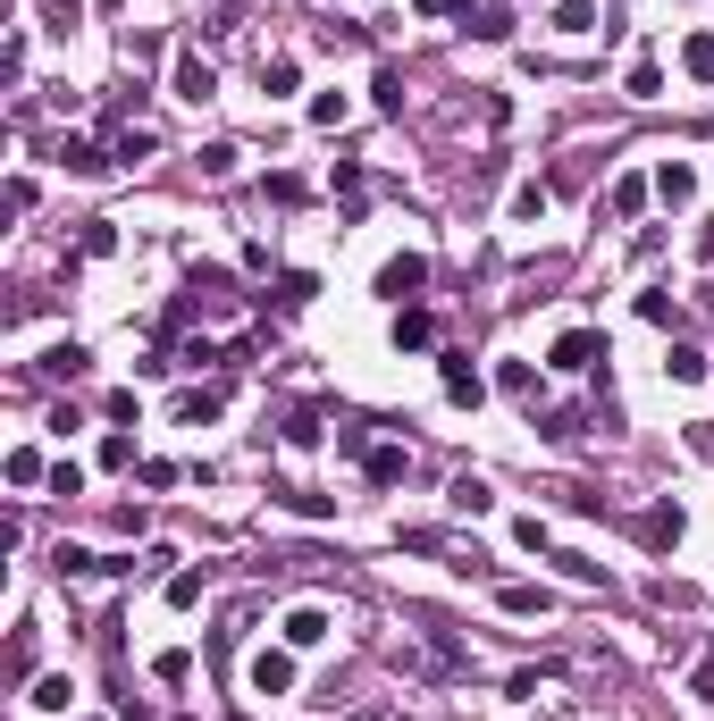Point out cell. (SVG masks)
I'll return each mask as SVG.
<instances>
[{
  "label": "cell",
  "instance_id": "2",
  "mask_svg": "<svg viewBox=\"0 0 714 721\" xmlns=\"http://www.w3.org/2000/svg\"><path fill=\"white\" fill-rule=\"evenodd\" d=\"M437 386H446V403H462V411L487 403V377L471 370V352H446V361H437Z\"/></svg>",
  "mask_w": 714,
  "mask_h": 721
},
{
  "label": "cell",
  "instance_id": "48",
  "mask_svg": "<svg viewBox=\"0 0 714 721\" xmlns=\"http://www.w3.org/2000/svg\"><path fill=\"white\" fill-rule=\"evenodd\" d=\"M698 311H706V319H714V285H698Z\"/></svg>",
  "mask_w": 714,
  "mask_h": 721
},
{
  "label": "cell",
  "instance_id": "43",
  "mask_svg": "<svg viewBox=\"0 0 714 721\" xmlns=\"http://www.w3.org/2000/svg\"><path fill=\"white\" fill-rule=\"evenodd\" d=\"M110 159H152V134H143V126H127V134H118V152Z\"/></svg>",
  "mask_w": 714,
  "mask_h": 721
},
{
  "label": "cell",
  "instance_id": "3",
  "mask_svg": "<svg viewBox=\"0 0 714 721\" xmlns=\"http://www.w3.org/2000/svg\"><path fill=\"white\" fill-rule=\"evenodd\" d=\"M681 503L664 495V503H648V512H639V545H648V554H673V545H681Z\"/></svg>",
  "mask_w": 714,
  "mask_h": 721
},
{
  "label": "cell",
  "instance_id": "49",
  "mask_svg": "<svg viewBox=\"0 0 714 721\" xmlns=\"http://www.w3.org/2000/svg\"><path fill=\"white\" fill-rule=\"evenodd\" d=\"M235 721H253V713H235Z\"/></svg>",
  "mask_w": 714,
  "mask_h": 721
},
{
  "label": "cell",
  "instance_id": "14",
  "mask_svg": "<svg viewBox=\"0 0 714 721\" xmlns=\"http://www.w3.org/2000/svg\"><path fill=\"white\" fill-rule=\"evenodd\" d=\"M547 202H554V185H547V177H521V185H513V202H505V210H513V219L530 227V219H547Z\"/></svg>",
  "mask_w": 714,
  "mask_h": 721
},
{
  "label": "cell",
  "instance_id": "24",
  "mask_svg": "<svg viewBox=\"0 0 714 721\" xmlns=\"http://www.w3.org/2000/svg\"><path fill=\"white\" fill-rule=\"evenodd\" d=\"M85 361H93V352L76 345V336H67V345H51V352H42V370H51V377H85Z\"/></svg>",
  "mask_w": 714,
  "mask_h": 721
},
{
  "label": "cell",
  "instance_id": "39",
  "mask_svg": "<svg viewBox=\"0 0 714 721\" xmlns=\"http://www.w3.org/2000/svg\"><path fill=\"white\" fill-rule=\"evenodd\" d=\"M278 495H286V512H303V520H328V512H336L328 495H303V487H278Z\"/></svg>",
  "mask_w": 714,
  "mask_h": 721
},
{
  "label": "cell",
  "instance_id": "46",
  "mask_svg": "<svg viewBox=\"0 0 714 721\" xmlns=\"http://www.w3.org/2000/svg\"><path fill=\"white\" fill-rule=\"evenodd\" d=\"M689 696H698V705H714V662L698 671V680H689Z\"/></svg>",
  "mask_w": 714,
  "mask_h": 721
},
{
  "label": "cell",
  "instance_id": "8",
  "mask_svg": "<svg viewBox=\"0 0 714 721\" xmlns=\"http://www.w3.org/2000/svg\"><path fill=\"white\" fill-rule=\"evenodd\" d=\"M219 411H228V395H219V386H186V395H177V428H211Z\"/></svg>",
  "mask_w": 714,
  "mask_h": 721
},
{
  "label": "cell",
  "instance_id": "30",
  "mask_svg": "<svg viewBox=\"0 0 714 721\" xmlns=\"http://www.w3.org/2000/svg\"><path fill=\"white\" fill-rule=\"evenodd\" d=\"M42 453H34V445H17V453H9V487H42Z\"/></svg>",
  "mask_w": 714,
  "mask_h": 721
},
{
  "label": "cell",
  "instance_id": "1",
  "mask_svg": "<svg viewBox=\"0 0 714 721\" xmlns=\"http://www.w3.org/2000/svg\"><path fill=\"white\" fill-rule=\"evenodd\" d=\"M421 285H429V260H421V252H395L387 269H379V302L412 311V302H421Z\"/></svg>",
  "mask_w": 714,
  "mask_h": 721
},
{
  "label": "cell",
  "instance_id": "31",
  "mask_svg": "<svg viewBox=\"0 0 714 721\" xmlns=\"http://www.w3.org/2000/svg\"><path fill=\"white\" fill-rule=\"evenodd\" d=\"M235 159H244L235 143H202V152H194V168H202V177H235Z\"/></svg>",
  "mask_w": 714,
  "mask_h": 721
},
{
  "label": "cell",
  "instance_id": "45",
  "mask_svg": "<svg viewBox=\"0 0 714 721\" xmlns=\"http://www.w3.org/2000/svg\"><path fill=\"white\" fill-rule=\"evenodd\" d=\"M412 9H421V17H455V9L471 17V0H412Z\"/></svg>",
  "mask_w": 714,
  "mask_h": 721
},
{
  "label": "cell",
  "instance_id": "34",
  "mask_svg": "<svg viewBox=\"0 0 714 721\" xmlns=\"http://www.w3.org/2000/svg\"><path fill=\"white\" fill-rule=\"evenodd\" d=\"M202 588H211V570H177V579H168V604L186 613V604H202Z\"/></svg>",
  "mask_w": 714,
  "mask_h": 721
},
{
  "label": "cell",
  "instance_id": "42",
  "mask_svg": "<svg viewBox=\"0 0 714 721\" xmlns=\"http://www.w3.org/2000/svg\"><path fill=\"white\" fill-rule=\"evenodd\" d=\"M161 60V34H127V67H152Z\"/></svg>",
  "mask_w": 714,
  "mask_h": 721
},
{
  "label": "cell",
  "instance_id": "26",
  "mask_svg": "<svg viewBox=\"0 0 714 721\" xmlns=\"http://www.w3.org/2000/svg\"><path fill=\"white\" fill-rule=\"evenodd\" d=\"M278 437H286L294 453H311V445H320V411H286V428H278Z\"/></svg>",
  "mask_w": 714,
  "mask_h": 721
},
{
  "label": "cell",
  "instance_id": "47",
  "mask_svg": "<svg viewBox=\"0 0 714 721\" xmlns=\"http://www.w3.org/2000/svg\"><path fill=\"white\" fill-rule=\"evenodd\" d=\"M698 260H714V219H706V227H698Z\"/></svg>",
  "mask_w": 714,
  "mask_h": 721
},
{
  "label": "cell",
  "instance_id": "37",
  "mask_svg": "<svg viewBox=\"0 0 714 721\" xmlns=\"http://www.w3.org/2000/svg\"><path fill=\"white\" fill-rule=\"evenodd\" d=\"M152 680H168V688H177V680H194V655H186V646H168V655L152 662Z\"/></svg>",
  "mask_w": 714,
  "mask_h": 721
},
{
  "label": "cell",
  "instance_id": "28",
  "mask_svg": "<svg viewBox=\"0 0 714 721\" xmlns=\"http://www.w3.org/2000/svg\"><path fill=\"white\" fill-rule=\"evenodd\" d=\"M76 17H85V0H42V34H76Z\"/></svg>",
  "mask_w": 714,
  "mask_h": 721
},
{
  "label": "cell",
  "instance_id": "23",
  "mask_svg": "<svg viewBox=\"0 0 714 721\" xmlns=\"http://www.w3.org/2000/svg\"><path fill=\"white\" fill-rule=\"evenodd\" d=\"M67 696H76V688H67V671H51V680H34L26 705H34V713H67Z\"/></svg>",
  "mask_w": 714,
  "mask_h": 721
},
{
  "label": "cell",
  "instance_id": "11",
  "mask_svg": "<svg viewBox=\"0 0 714 721\" xmlns=\"http://www.w3.org/2000/svg\"><path fill=\"white\" fill-rule=\"evenodd\" d=\"M655 193H664L673 210H689V202H698V168H689V159H664V168H655Z\"/></svg>",
  "mask_w": 714,
  "mask_h": 721
},
{
  "label": "cell",
  "instance_id": "33",
  "mask_svg": "<svg viewBox=\"0 0 714 721\" xmlns=\"http://www.w3.org/2000/svg\"><path fill=\"white\" fill-rule=\"evenodd\" d=\"M101 471H135V437H127V428L101 437Z\"/></svg>",
  "mask_w": 714,
  "mask_h": 721
},
{
  "label": "cell",
  "instance_id": "5",
  "mask_svg": "<svg viewBox=\"0 0 714 721\" xmlns=\"http://www.w3.org/2000/svg\"><path fill=\"white\" fill-rule=\"evenodd\" d=\"M168 85H177V101H194V110H202V101L219 93V67L202 60V51H177V76H168Z\"/></svg>",
  "mask_w": 714,
  "mask_h": 721
},
{
  "label": "cell",
  "instance_id": "4",
  "mask_svg": "<svg viewBox=\"0 0 714 721\" xmlns=\"http://www.w3.org/2000/svg\"><path fill=\"white\" fill-rule=\"evenodd\" d=\"M253 696H294V646H260L253 655Z\"/></svg>",
  "mask_w": 714,
  "mask_h": 721
},
{
  "label": "cell",
  "instance_id": "25",
  "mask_svg": "<svg viewBox=\"0 0 714 721\" xmlns=\"http://www.w3.org/2000/svg\"><path fill=\"white\" fill-rule=\"evenodd\" d=\"M455 512H462V520H480V512H496V495H487V478H455Z\"/></svg>",
  "mask_w": 714,
  "mask_h": 721
},
{
  "label": "cell",
  "instance_id": "16",
  "mask_svg": "<svg viewBox=\"0 0 714 721\" xmlns=\"http://www.w3.org/2000/svg\"><path fill=\"white\" fill-rule=\"evenodd\" d=\"M462 26L480 34V42H513V26H521V17H513V9H471Z\"/></svg>",
  "mask_w": 714,
  "mask_h": 721
},
{
  "label": "cell",
  "instance_id": "9",
  "mask_svg": "<svg viewBox=\"0 0 714 721\" xmlns=\"http://www.w3.org/2000/svg\"><path fill=\"white\" fill-rule=\"evenodd\" d=\"M60 168H67V177H101V168H110V152H101L93 134H60Z\"/></svg>",
  "mask_w": 714,
  "mask_h": 721
},
{
  "label": "cell",
  "instance_id": "40",
  "mask_svg": "<svg viewBox=\"0 0 714 721\" xmlns=\"http://www.w3.org/2000/svg\"><path fill=\"white\" fill-rule=\"evenodd\" d=\"M639 319H648V327H673V294H664V285H655V294H639Z\"/></svg>",
  "mask_w": 714,
  "mask_h": 721
},
{
  "label": "cell",
  "instance_id": "35",
  "mask_svg": "<svg viewBox=\"0 0 714 721\" xmlns=\"http://www.w3.org/2000/svg\"><path fill=\"white\" fill-rule=\"evenodd\" d=\"M370 101L395 118V110H404V76H395V67H379V76H370Z\"/></svg>",
  "mask_w": 714,
  "mask_h": 721
},
{
  "label": "cell",
  "instance_id": "27",
  "mask_svg": "<svg viewBox=\"0 0 714 721\" xmlns=\"http://www.w3.org/2000/svg\"><path fill=\"white\" fill-rule=\"evenodd\" d=\"M34 680V629H17V638H9V688H26Z\"/></svg>",
  "mask_w": 714,
  "mask_h": 721
},
{
  "label": "cell",
  "instance_id": "36",
  "mask_svg": "<svg viewBox=\"0 0 714 721\" xmlns=\"http://www.w3.org/2000/svg\"><path fill=\"white\" fill-rule=\"evenodd\" d=\"M345 118H354V101H345V93H311V126H345Z\"/></svg>",
  "mask_w": 714,
  "mask_h": 721
},
{
  "label": "cell",
  "instance_id": "21",
  "mask_svg": "<svg viewBox=\"0 0 714 721\" xmlns=\"http://www.w3.org/2000/svg\"><path fill=\"white\" fill-rule=\"evenodd\" d=\"M496 386H505L513 403H538V370H530V361H505V370H496Z\"/></svg>",
  "mask_w": 714,
  "mask_h": 721
},
{
  "label": "cell",
  "instance_id": "6",
  "mask_svg": "<svg viewBox=\"0 0 714 721\" xmlns=\"http://www.w3.org/2000/svg\"><path fill=\"white\" fill-rule=\"evenodd\" d=\"M597 352H605V336H597V327H572V336H554V370H597Z\"/></svg>",
  "mask_w": 714,
  "mask_h": 721
},
{
  "label": "cell",
  "instance_id": "18",
  "mask_svg": "<svg viewBox=\"0 0 714 721\" xmlns=\"http://www.w3.org/2000/svg\"><path fill=\"white\" fill-rule=\"evenodd\" d=\"M648 193H655V177H614V219H639Z\"/></svg>",
  "mask_w": 714,
  "mask_h": 721
},
{
  "label": "cell",
  "instance_id": "38",
  "mask_svg": "<svg viewBox=\"0 0 714 721\" xmlns=\"http://www.w3.org/2000/svg\"><path fill=\"white\" fill-rule=\"evenodd\" d=\"M110 252H118V227L93 219V227H85V260H110Z\"/></svg>",
  "mask_w": 714,
  "mask_h": 721
},
{
  "label": "cell",
  "instance_id": "22",
  "mask_svg": "<svg viewBox=\"0 0 714 721\" xmlns=\"http://www.w3.org/2000/svg\"><path fill=\"white\" fill-rule=\"evenodd\" d=\"M622 93H630V101H655V93H664V67H655V60H630Z\"/></svg>",
  "mask_w": 714,
  "mask_h": 721
},
{
  "label": "cell",
  "instance_id": "10",
  "mask_svg": "<svg viewBox=\"0 0 714 721\" xmlns=\"http://www.w3.org/2000/svg\"><path fill=\"white\" fill-rule=\"evenodd\" d=\"M361 471H370V487H404L412 453H404V445H370V453H361Z\"/></svg>",
  "mask_w": 714,
  "mask_h": 721
},
{
  "label": "cell",
  "instance_id": "32",
  "mask_svg": "<svg viewBox=\"0 0 714 721\" xmlns=\"http://www.w3.org/2000/svg\"><path fill=\"white\" fill-rule=\"evenodd\" d=\"M681 67L706 85V76H714V34H689V42H681Z\"/></svg>",
  "mask_w": 714,
  "mask_h": 721
},
{
  "label": "cell",
  "instance_id": "44",
  "mask_svg": "<svg viewBox=\"0 0 714 721\" xmlns=\"http://www.w3.org/2000/svg\"><path fill=\"white\" fill-rule=\"evenodd\" d=\"M689 453H706V462H714V420H689Z\"/></svg>",
  "mask_w": 714,
  "mask_h": 721
},
{
  "label": "cell",
  "instance_id": "7",
  "mask_svg": "<svg viewBox=\"0 0 714 721\" xmlns=\"http://www.w3.org/2000/svg\"><path fill=\"white\" fill-rule=\"evenodd\" d=\"M496 604H505L513 621H547V613H554V596H547V588H530V579H505V588H496Z\"/></svg>",
  "mask_w": 714,
  "mask_h": 721
},
{
  "label": "cell",
  "instance_id": "19",
  "mask_svg": "<svg viewBox=\"0 0 714 721\" xmlns=\"http://www.w3.org/2000/svg\"><path fill=\"white\" fill-rule=\"evenodd\" d=\"M706 370H714V361H706L698 345H673V361H664V377H673V386H698Z\"/></svg>",
  "mask_w": 714,
  "mask_h": 721
},
{
  "label": "cell",
  "instance_id": "12",
  "mask_svg": "<svg viewBox=\"0 0 714 721\" xmlns=\"http://www.w3.org/2000/svg\"><path fill=\"white\" fill-rule=\"evenodd\" d=\"M278 629H286V646H320V638H328V629H336V621H328L320 604H294V613H286V621H278Z\"/></svg>",
  "mask_w": 714,
  "mask_h": 721
},
{
  "label": "cell",
  "instance_id": "17",
  "mask_svg": "<svg viewBox=\"0 0 714 721\" xmlns=\"http://www.w3.org/2000/svg\"><path fill=\"white\" fill-rule=\"evenodd\" d=\"M294 85H303V67H294L286 51H278V60H260V93H269V101H286Z\"/></svg>",
  "mask_w": 714,
  "mask_h": 721
},
{
  "label": "cell",
  "instance_id": "41",
  "mask_svg": "<svg viewBox=\"0 0 714 721\" xmlns=\"http://www.w3.org/2000/svg\"><path fill=\"white\" fill-rule=\"evenodd\" d=\"M42 487H51V495H85V471H76V462H51V478H42Z\"/></svg>",
  "mask_w": 714,
  "mask_h": 721
},
{
  "label": "cell",
  "instance_id": "15",
  "mask_svg": "<svg viewBox=\"0 0 714 721\" xmlns=\"http://www.w3.org/2000/svg\"><path fill=\"white\" fill-rule=\"evenodd\" d=\"M186 294H194L202 311H228V302H235V278H228V269H194V285H186Z\"/></svg>",
  "mask_w": 714,
  "mask_h": 721
},
{
  "label": "cell",
  "instance_id": "29",
  "mask_svg": "<svg viewBox=\"0 0 714 721\" xmlns=\"http://www.w3.org/2000/svg\"><path fill=\"white\" fill-rule=\"evenodd\" d=\"M311 294H320V278H311V269H286V278H278V302H286V311H303Z\"/></svg>",
  "mask_w": 714,
  "mask_h": 721
},
{
  "label": "cell",
  "instance_id": "13",
  "mask_svg": "<svg viewBox=\"0 0 714 721\" xmlns=\"http://www.w3.org/2000/svg\"><path fill=\"white\" fill-rule=\"evenodd\" d=\"M421 345H437V319L412 302V311H395V352H421Z\"/></svg>",
  "mask_w": 714,
  "mask_h": 721
},
{
  "label": "cell",
  "instance_id": "20",
  "mask_svg": "<svg viewBox=\"0 0 714 721\" xmlns=\"http://www.w3.org/2000/svg\"><path fill=\"white\" fill-rule=\"evenodd\" d=\"M554 34H597V0H554Z\"/></svg>",
  "mask_w": 714,
  "mask_h": 721
}]
</instances>
